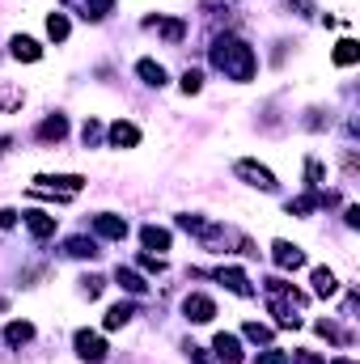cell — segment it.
Returning a JSON list of instances; mask_svg holds the SVG:
<instances>
[{"instance_id": "1", "label": "cell", "mask_w": 360, "mask_h": 364, "mask_svg": "<svg viewBox=\"0 0 360 364\" xmlns=\"http://www.w3.org/2000/svg\"><path fill=\"white\" fill-rule=\"evenodd\" d=\"M212 64H216L229 81H250V76H255V51H250L242 38H233V34H221V38L212 42Z\"/></svg>"}, {"instance_id": "2", "label": "cell", "mask_w": 360, "mask_h": 364, "mask_svg": "<svg viewBox=\"0 0 360 364\" xmlns=\"http://www.w3.org/2000/svg\"><path fill=\"white\" fill-rule=\"evenodd\" d=\"M233 174L238 178H246L250 187H259V191H276V174L267 170V165H259V161H238L233 165Z\"/></svg>"}, {"instance_id": "3", "label": "cell", "mask_w": 360, "mask_h": 364, "mask_svg": "<svg viewBox=\"0 0 360 364\" xmlns=\"http://www.w3.org/2000/svg\"><path fill=\"white\" fill-rule=\"evenodd\" d=\"M76 356L85 364H102L106 360V344H102V335H93V331H76Z\"/></svg>"}, {"instance_id": "4", "label": "cell", "mask_w": 360, "mask_h": 364, "mask_svg": "<svg viewBox=\"0 0 360 364\" xmlns=\"http://www.w3.org/2000/svg\"><path fill=\"white\" fill-rule=\"evenodd\" d=\"M182 314L195 322V327H204V322H212L216 318V305L208 301V297H199V293H191L187 301H182Z\"/></svg>"}, {"instance_id": "5", "label": "cell", "mask_w": 360, "mask_h": 364, "mask_svg": "<svg viewBox=\"0 0 360 364\" xmlns=\"http://www.w3.org/2000/svg\"><path fill=\"white\" fill-rule=\"evenodd\" d=\"M272 259H276L284 271H301V267H306V254H301V246H293V242H276V246H272Z\"/></svg>"}, {"instance_id": "6", "label": "cell", "mask_w": 360, "mask_h": 364, "mask_svg": "<svg viewBox=\"0 0 360 364\" xmlns=\"http://www.w3.org/2000/svg\"><path fill=\"white\" fill-rule=\"evenodd\" d=\"M93 229H98V237H106V242H123L127 237V221L123 216H93Z\"/></svg>"}, {"instance_id": "7", "label": "cell", "mask_w": 360, "mask_h": 364, "mask_svg": "<svg viewBox=\"0 0 360 364\" xmlns=\"http://www.w3.org/2000/svg\"><path fill=\"white\" fill-rule=\"evenodd\" d=\"M212 352H216V360H225V364L242 360V344H238V335H225V331L212 339Z\"/></svg>"}, {"instance_id": "8", "label": "cell", "mask_w": 360, "mask_h": 364, "mask_svg": "<svg viewBox=\"0 0 360 364\" xmlns=\"http://www.w3.org/2000/svg\"><path fill=\"white\" fill-rule=\"evenodd\" d=\"M110 144H115V148H136V144H140V127H136V123H123V119L110 123Z\"/></svg>"}, {"instance_id": "9", "label": "cell", "mask_w": 360, "mask_h": 364, "mask_svg": "<svg viewBox=\"0 0 360 364\" xmlns=\"http://www.w3.org/2000/svg\"><path fill=\"white\" fill-rule=\"evenodd\" d=\"M8 51H13V59H21V64H34V59H42V47H38L34 38H25V34H17V38L8 42Z\"/></svg>"}, {"instance_id": "10", "label": "cell", "mask_w": 360, "mask_h": 364, "mask_svg": "<svg viewBox=\"0 0 360 364\" xmlns=\"http://www.w3.org/2000/svg\"><path fill=\"white\" fill-rule=\"evenodd\" d=\"M216 280H221L229 293H238V297H250V293H255V288H250V280H246L238 267H221V271H216Z\"/></svg>"}, {"instance_id": "11", "label": "cell", "mask_w": 360, "mask_h": 364, "mask_svg": "<svg viewBox=\"0 0 360 364\" xmlns=\"http://www.w3.org/2000/svg\"><path fill=\"white\" fill-rule=\"evenodd\" d=\"M25 229H30V237H51L55 233V216H47V212H25Z\"/></svg>"}, {"instance_id": "12", "label": "cell", "mask_w": 360, "mask_h": 364, "mask_svg": "<svg viewBox=\"0 0 360 364\" xmlns=\"http://www.w3.org/2000/svg\"><path fill=\"white\" fill-rule=\"evenodd\" d=\"M64 136H68V119H64V115H51V119L38 123V140H55V144H59Z\"/></svg>"}, {"instance_id": "13", "label": "cell", "mask_w": 360, "mask_h": 364, "mask_svg": "<svg viewBox=\"0 0 360 364\" xmlns=\"http://www.w3.org/2000/svg\"><path fill=\"white\" fill-rule=\"evenodd\" d=\"M140 242H144V250H170V229H157V225H144L140 229Z\"/></svg>"}, {"instance_id": "14", "label": "cell", "mask_w": 360, "mask_h": 364, "mask_svg": "<svg viewBox=\"0 0 360 364\" xmlns=\"http://www.w3.org/2000/svg\"><path fill=\"white\" fill-rule=\"evenodd\" d=\"M132 318H136V305H132V301H119V305H110V314H106V331H123Z\"/></svg>"}, {"instance_id": "15", "label": "cell", "mask_w": 360, "mask_h": 364, "mask_svg": "<svg viewBox=\"0 0 360 364\" xmlns=\"http://www.w3.org/2000/svg\"><path fill=\"white\" fill-rule=\"evenodd\" d=\"M136 72H140V81H144V85H153V89H161V85H166V68H161L157 59H140V64H136Z\"/></svg>"}, {"instance_id": "16", "label": "cell", "mask_w": 360, "mask_h": 364, "mask_svg": "<svg viewBox=\"0 0 360 364\" xmlns=\"http://www.w3.org/2000/svg\"><path fill=\"white\" fill-rule=\"evenodd\" d=\"M314 293H318V297H335V293H339V280H335V271L318 267V271H314Z\"/></svg>"}, {"instance_id": "17", "label": "cell", "mask_w": 360, "mask_h": 364, "mask_svg": "<svg viewBox=\"0 0 360 364\" xmlns=\"http://www.w3.org/2000/svg\"><path fill=\"white\" fill-rule=\"evenodd\" d=\"M339 68H348V64H356L360 59V47L352 42V38H344V42H335V55H331Z\"/></svg>"}, {"instance_id": "18", "label": "cell", "mask_w": 360, "mask_h": 364, "mask_svg": "<svg viewBox=\"0 0 360 364\" xmlns=\"http://www.w3.org/2000/svg\"><path fill=\"white\" fill-rule=\"evenodd\" d=\"M72 259H93L98 254V242H89V237H68V246H64Z\"/></svg>"}, {"instance_id": "19", "label": "cell", "mask_w": 360, "mask_h": 364, "mask_svg": "<svg viewBox=\"0 0 360 364\" xmlns=\"http://www.w3.org/2000/svg\"><path fill=\"white\" fill-rule=\"evenodd\" d=\"M115 280H119V284H123V288H127L132 297H140V293L149 288V284H144V280H140L136 271H127V267H119V271H115Z\"/></svg>"}, {"instance_id": "20", "label": "cell", "mask_w": 360, "mask_h": 364, "mask_svg": "<svg viewBox=\"0 0 360 364\" xmlns=\"http://www.w3.org/2000/svg\"><path fill=\"white\" fill-rule=\"evenodd\" d=\"M4 339H8V344H30V339H34V327H30V322H8V327H4Z\"/></svg>"}, {"instance_id": "21", "label": "cell", "mask_w": 360, "mask_h": 364, "mask_svg": "<svg viewBox=\"0 0 360 364\" xmlns=\"http://www.w3.org/2000/svg\"><path fill=\"white\" fill-rule=\"evenodd\" d=\"M47 34H51L55 42H64V38H68V17H64V13H51V17H47Z\"/></svg>"}, {"instance_id": "22", "label": "cell", "mask_w": 360, "mask_h": 364, "mask_svg": "<svg viewBox=\"0 0 360 364\" xmlns=\"http://www.w3.org/2000/svg\"><path fill=\"white\" fill-rule=\"evenodd\" d=\"M149 25H153V30H161L170 42H178V38H182V21H161V17H149Z\"/></svg>"}, {"instance_id": "23", "label": "cell", "mask_w": 360, "mask_h": 364, "mask_svg": "<svg viewBox=\"0 0 360 364\" xmlns=\"http://www.w3.org/2000/svg\"><path fill=\"white\" fill-rule=\"evenodd\" d=\"M110 4H115V0H85L81 8H85V17H89V21H102V17L110 13Z\"/></svg>"}, {"instance_id": "24", "label": "cell", "mask_w": 360, "mask_h": 364, "mask_svg": "<svg viewBox=\"0 0 360 364\" xmlns=\"http://www.w3.org/2000/svg\"><path fill=\"white\" fill-rule=\"evenodd\" d=\"M178 229H187V233H199V237H204L212 225H208L204 216H178Z\"/></svg>"}, {"instance_id": "25", "label": "cell", "mask_w": 360, "mask_h": 364, "mask_svg": "<svg viewBox=\"0 0 360 364\" xmlns=\"http://www.w3.org/2000/svg\"><path fill=\"white\" fill-rule=\"evenodd\" d=\"M17 106H21V89L0 85V110H17Z\"/></svg>"}, {"instance_id": "26", "label": "cell", "mask_w": 360, "mask_h": 364, "mask_svg": "<svg viewBox=\"0 0 360 364\" xmlns=\"http://www.w3.org/2000/svg\"><path fill=\"white\" fill-rule=\"evenodd\" d=\"M255 364H289V352H280V348H267V352H259Z\"/></svg>"}, {"instance_id": "27", "label": "cell", "mask_w": 360, "mask_h": 364, "mask_svg": "<svg viewBox=\"0 0 360 364\" xmlns=\"http://www.w3.org/2000/svg\"><path fill=\"white\" fill-rule=\"evenodd\" d=\"M306 178H310V187H323V161L318 157L306 161Z\"/></svg>"}, {"instance_id": "28", "label": "cell", "mask_w": 360, "mask_h": 364, "mask_svg": "<svg viewBox=\"0 0 360 364\" xmlns=\"http://www.w3.org/2000/svg\"><path fill=\"white\" fill-rule=\"evenodd\" d=\"M314 208H318V199H314V195H301V199H293V204H289V212H297V216H306V212H314Z\"/></svg>"}, {"instance_id": "29", "label": "cell", "mask_w": 360, "mask_h": 364, "mask_svg": "<svg viewBox=\"0 0 360 364\" xmlns=\"http://www.w3.org/2000/svg\"><path fill=\"white\" fill-rule=\"evenodd\" d=\"M246 339H255V344H267V339H272V331H267L263 322H246Z\"/></svg>"}, {"instance_id": "30", "label": "cell", "mask_w": 360, "mask_h": 364, "mask_svg": "<svg viewBox=\"0 0 360 364\" xmlns=\"http://www.w3.org/2000/svg\"><path fill=\"white\" fill-rule=\"evenodd\" d=\"M199 89H204V76H199V72L191 68V72L182 76V93H199Z\"/></svg>"}, {"instance_id": "31", "label": "cell", "mask_w": 360, "mask_h": 364, "mask_svg": "<svg viewBox=\"0 0 360 364\" xmlns=\"http://www.w3.org/2000/svg\"><path fill=\"white\" fill-rule=\"evenodd\" d=\"M140 267H144V271H157V276H161V271H166V259H157V254H140Z\"/></svg>"}, {"instance_id": "32", "label": "cell", "mask_w": 360, "mask_h": 364, "mask_svg": "<svg viewBox=\"0 0 360 364\" xmlns=\"http://www.w3.org/2000/svg\"><path fill=\"white\" fill-rule=\"evenodd\" d=\"M81 293H85V297L93 301V297L102 293V280H98V276H85V280H81Z\"/></svg>"}, {"instance_id": "33", "label": "cell", "mask_w": 360, "mask_h": 364, "mask_svg": "<svg viewBox=\"0 0 360 364\" xmlns=\"http://www.w3.org/2000/svg\"><path fill=\"white\" fill-rule=\"evenodd\" d=\"M98 136H102V127H98V123H93V119H89V123H85V127H81V140H85V144H93V140H98Z\"/></svg>"}, {"instance_id": "34", "label": "cell", "mask_w": 360, "mask_h": 364, "mask_svg": "<svg viewBox=\"0 0 360 364\" xmlns=\"http://www.w3.org/2000/svg\"><path fill=\"white\" fill-rule=\"evenodd\" d=\"M289 364H323L318 352H297V356H289Z\"/></svg>"}, {"instance_id": "35", "label": "cell", "mask_w": 360, "mask_h": 364, "mask_svg": "<svg viewBox=\"0 0 360 364\" xmlns=\"http://www.w3.org/2000/svg\"><path fill=\"white\" fill-rule=\"evenodd\" d=\"M344 221H348V225L356 229V225H360V208H348V212H344Z\"/></svg>"}, {"instance_id": "36", "label": "cell", "mask_w": 360, "mask_h": 364, "mask_svg": "<svg viewBox=\"0 0 360 364\" xmlns=\"http://www.w3.org/2000/svg\"><path fill=\"white\" fill-rule=\"evenodd\" d=\"M13 221H17V212H0V229H13Z\"/></svg>"}, {"instance_id": "37", "label": "cell", "mask_w": 360, "mask_h": 364, "mask_svg": "<svg viewBox=\"0 0 360 364\" xmlns=\"http://www.w3.org/2000/svg\"><path fill=\"white\" fill-rule=\"evenodd\" d=\"M335 364H352V360H335Z\"/></svg>"}, {"instance_id": "38", "label": "cell", "mask_w": 360, "mask_h": 364, "mask_svg": "<svg viewBox=\"0 0 360 364\" xmlns=\"http://www.w3.org/2000/svg\"><path fill=\"white\" fill-rule=\"evenodd\" d=\"M0 310H4V297H0Z\"/></svg>"}, {"instance_id": "39", "label": "cell", "mask_w": 360, "mask_h": 364, "mask_svg": "<svg viewBox=\"0 0 360 364\" xmlns=\"http://www.w3.org/2000/svg\"><path fill=\"white\" fill-rule=\"evenodd\" d=\"M64 4H72V0H64ZM81 4H85V0H81Z\"/></svg>"}]
</instances>
